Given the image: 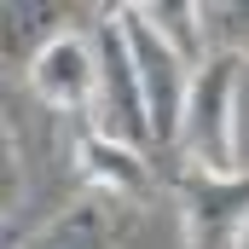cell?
Masks as SVG:
<instances>
[{
  "mask_svg": "<svg viewBox=\"0 0 249 249\" xmlns=\"http://www.w3.org/2000/svg\"><path fill=\"white\" fill-rule=\"evenodd\" d=\"M249 58L238 53H214L197 70L186 99V122H180V157L186 168L209 180H238V87H244Z\"/></svg>",
  "mask_w": 249,
  "mask_h": 249,
  "instance_id": "6da1fadb",
  "label": "cell"
},
{
  "mask_svg": "<svg viewBox=\"0 0 249 249\" xmlns=\"http://www.w3.org/2000/svg\"><path fill=\"white\" fill-rule=\"evenodd\" d=\"M116 23H122V35H127V53H133V70H139V87H145V110H151L157 151H180V122H186V99H191L197 70L145 18V6H116Z\"/></svg>",
  "mask_w": 249,
  "mask_h": 249,
  "instance_id": "7a4b0ae2",
  "label": "cell"
},
{
  "mask_svg": "<svg viewBox=\"0 0 249 249\" xmlns=\"http://www.w3.org/2000/svg\"><path fill=\"white\" fill-rule=\"evenodd\" d=\"M93 53H99V105L87 122L99 127L105 139H116L127 151H157V133H151V110H145V87H139V70L127 53V35L116 23V6H105V18L93 23Z\"/></svg>",
  "mask_w": 249,
  "mask_h": 249,
  "instance_id": "3957f363",
  "label": "cell"
},
{
  "mask_svg": "<svg viewBox=\"0 0 249 249\" xmlns=\"http://www.w3.org/2000/svg\"><path fill=\"white\" fill-rule=\"evenodd\" d=\"M70 168L75 180L87 186V197H105L110 209H133L145 214L157 203V162L145 151H127L116 139H105L93 122H75L70 127Z\"/></svg>",
  "mask_w": 249,
  "mask_h": 249,
  "instance_id": "277c9868",
  "label": "cell"
},
{
  "mask_svg": "<svg viewBox=\"0 0 249 249\" xmlns=\"http://www.w3.org/2000/svg\"><path fill=\"white\" fill-rule=\"evenodd\" d=\"M180 191V249H244L249 244V174L209 180V174H174Z\"/></svg>",
  "mask_w": 249,
  "mask_h": 249,
  "instance_id": "5b68a950",
  "label": "cell"
},
{
  "mask_svg": "<svg viewBox=\"0 0 249 249\" xmlns=\"http://www.w3.org/2000/svg\"><path fill=\"white\" fill-rule=\"evenodd\" d=\"M29 93H35L41 110L70 116V122H87L93 105H99V53H93V35L53 41L41 58L29 64Z\"/></svg>",
  "mask_w": 249,
  "mask_h": 249,
  "instance_id": "8992f818",
  "label": "cell"
},
{
  "mask_svg": "<svg viewBox=\"0 0 249 249\" xmlns=\"http://www.w3.org/2000/svg\"><path fill=\"white\" fill-rule=\"evenodd\" d=\"M18 249H122V220L105 197H70L47 226H35Z\"/></svg>",
  "mask_w": 249,
  "mask_h": 249,
  "instance_id": "52a82bcc",
  "label": "cell"
},
{
  "mask_svg": "<svg viewBox=\"0 0 249 249\" xmlns=\"http://www.w3.org/2000/svg\"><path fill=\"white\" fill-rule=\"evenodd\" d=\"M99 18H105V6H99V12H70V6H6V64L29 75V64L41 58L53 41L75 35L70 23H99Z\"/></svg>",
  "mask_w": 249,
  "mask_h": 249,
  "instance_id": "ba28073f",
  "label": "cell"
},
{
  "mask_svg": "<svg viewBox=\"0 0 249 249\" xmlns=\"http://www.w3.org/2000/svg\"><path fill=\"white\" fill-rule=\"evenodd\" d=\"M145 18H151V23H157V29L191 58V70H203V64L214 58V47H209V23H203V6H191V0L174 6V0H168V6H145Z\"/></svg>",
  "mask_w": 249,
  "mask_h": 249,
  "instance_id": "9c48e42d",
  "label": "cell"
},
{
  "mask_svg": "<svg viewBox=\"0 0 249 249\" xmlns=\"http://www.w3.org/2000/svg\"><path fill=\"white\" fill-rule=\"evenodd\" d=\"M0 162H6V220L18 226V209H23V191H29V168H23V133H18V122L6 116V127H0ZM6 226V232H12Z\"/></svg>",
  "mask_w": 249,
  "mask_h": 249,
  "instance_id": "30bf717a",
  "label": "cell"
},
{
  "mask_svg": "<svg viewBox=\"0 0 249 249\" xmlns=\"http://www.w3.org/2000/svg\"><path fill=\"white\" fill-rule=\"evenodd\" d=\"M203 23H209V47L214 53L249 58V6H203Z\"/></svg>",
  "mask_w": 249,
  "mask_h": 249,
  "instance_id": "8fae6325",
  "label": "cell"
}]
</instances>
